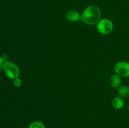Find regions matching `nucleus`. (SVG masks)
<instances>
[{
	"label": "nucleus",
	"mask_w": 129,
	"mask_h": 128,
	"mask_svg": "<svg viewBox=\"0 0 129 128\" xmlns=\"http://www.w3.org/2000/svg\"><path fill=\"white\" fill-rule=\"evenodd\" d=\"M102 12L99 8L95 5H91L83 11L81 20L88 25H94L101 20Z\"/></svg>",
	"instance_id": "f257e3e1"
},
{
	"label": "nucleus",
	"mask_w": 129,
	"mask_h": 128,
	"mask_svg": "<svg viewBox=\"0 0 129 128\" xmlns=\"http://www.w3.org/2000/svg\"><path fill=\"white\" fill-rule=\"evenodd\" d=\"M3 70L5 75L8 78L12 80L18 78L20 75V69L18 67L15 63L8 60L5 62Z\"/></svg>",
	"instance_id": "f03ea898"
},
{
	"label": "nucleus",
	"mask_w": 129,
	"mask_h": 128,
	"mask_svg": "<svg viewBox=\"0 0 129 128\" xmlns=\"http://www.w3.org/2000/svg\"><path fill=\"white\" fill-rule=\"evenodd\" d=\"M96 29L100 33L108 35L113 30V23L108 19H102L96 24Z\"/></svg>",
	"instance_id": "7ed1b4c3"
},
{
	"label": "nucleus",
	"mask_w": 129,
	"mask_h": 128,
	"mask_svg": "<svg viewBox=\"0 0 129 128\" xmlns=\"http://www.w3.org/2000/svg\"><path fill=\"white\" fill-rule=\"evenodd\" d=\"M116 74L123 77H129V63L127 61H119L114 66Z\"/></svg>",
	"instance_id": "20e7f679"
},
{
	"label": "nucleus",
	"mask_w": 129,
	"mask_h": 128,
	"mask_svg": "<svg viewBox=\"0 0 129 128\" xmlns=\"http://www.w3.org/2000/svg\"><path fill=\"white\" fill-rule=\"evenodd\" d=\"M66 18L71 22H76L81 19V15L78 11L74 10H71L66 13Z\"/></svg>",
	"instance_id": "39448f33"
},
{
	"label": "nucleus",
	"mask_w": 129,
	"mask_h": 128,
	"mask_svg": "<svg viewBox=\"0 0 129 128\" xmlns=\"http://www.w3.org/2000/svg\"><path fill=\"white\" fill-rule=\"evenodd\" d=\"M112 106L115 109H120L124 105V100L123 98L119 96L115 97L112 100Z\"/></svg>",
	"instance_id": "423d86ee"
},
{
	"label": "nucleus",
	"mask_w": 129,
	"mask_h": 128,
	"mask_svg": "<svg viewBox=\"0 0 129 128\" xmlns=\"http://www.w3.org/2000/svg\"><path fill=\"white\" fill-rule=\"evenodd\" d=\"M118 96L122 98L129 97V86L128 85H122L118 87L117 90Z\"/></svg>",
	"instance_id": "0eeeda50"
},
{
	"label": "nucleus",
	"mask_w": 129,
	"mask_h": 128,
	"mask_svg": "<svg viewBox=\"0 0 129 128\" xmlns=\"http://www.w3.org/2000/svg\"><path fill=\"white\" fill-rule=\"evenodd\" d=\"M122 83L121 77L117 74H114L112 75L110 78V85L114 88H118L120 87Z\"/></svg>",
	"instance_id": "6e6552de"
},
{
	"label": "nucleus",
	"mask_w": 129,
	"mask_h": 128,
	"mask_svg": "<svg viewBox=\"0 0 129 128\" xmlns=\"http://www.w3.org/2000/svg\"><path fill=\"white\" fill-rule=\"evenodd\" d=\"M28 128H46V127L42 122L34 121L29 124Z\"/></svg>",
	"instance_id": "1a4fd4ad"
},
{
	"label": "nucleus",
	"mask_w": 129,
	"mask_h": 128,
	"mask_svg": "<svg viewBox=\"0 0 129 128\" xmlns=\"http://www.w3.org/2000/svg\"><path fill=\"white\" fill-rule=\"evenodd\" d=\"M8 56L6 53H4L0 56V70L3 69L4 65L5 62L8 61Z\"/></svg>",
	"instance_id": "9d476101"
},
{
	"label": "nucleus",
	"mask_w": 129,
	"mask_h": 128,
	"mask_svg": "<svg viewBox=\"0 0 129 128\" xmlns=\"http://www.w3.org/2000/svg\"><path fill=\"white\" fill-rule=\"evenodd\" d=\"M13 84L15 86L19 87H21V85H22V81H21V80L20 78L18 77L13 80Z\"/></svg>",
	"instance_id": "9b49d317"
},
{
	"label": "nucleus",
	"mask_w": 129,
	"mask_h": 128,
	"mask_svg": "<svg viewBox=\"0 0 129 128\" xmlns=\"http://www.w3.org/2000/svg\"><path fill=\"white\" fill-rule=\"evenodd\" d=\"M0 25H1V23H0Z\"/></svg>",
	"instance_id": "f8f14e48"
}]
</instances>
